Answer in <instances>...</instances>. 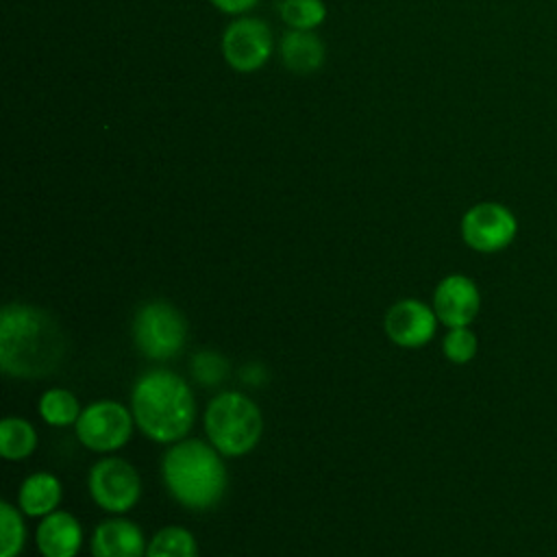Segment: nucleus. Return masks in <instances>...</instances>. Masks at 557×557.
<instances>
[{
  "label": "nucleus",
  "mask_w": 557,
  "mask_h": 557,
  "mask_svg": "<svg viewBox=\"0 0 557 557\" xmlns=\"http://www.w3.org/2000/svg\"><path fill=\"white\" fill-rule=\"evenodd\" d=\"M278 15L292 30H313L324 22L326 4L322 0H283Z\"/></svg>",
  "instance_id": "nucleus-19"
},
{
  "label": "nucleus",
  "mask_w": 557,
  "mask_h": 557,
  "mask_svg": "<svg viewBox=\"0 0 557 557\" xmlns=\"http://www.w3.org/2000/svg\"><path fill=\"white\" fill-rule=\"evenodd\" d=\"M67 337L52 313L26 302L0 311V368L13 379H46L61 368Z\"/></svg>",
  "instance_id": "nucleus-1"
},
{
  "label": "nucleus",
  "mask_w": 557,
  "mask_h": 557,
  "mask_svg": "<svg viewBox=\"0 0 557 557\" xmlns=\"http://www.w3.org/2000/svg\"><path fill=\"white\" fill-rule=\"evenodd\" d=\"M81 411L83 409H81L76 396L63 387H52V389L44 392L39 398V416L44 422H48L52 426L76 424Z\"/></svg>",
  "instance_id": "nucleus-17"
},
{
  "label": "nucleus",
  "mask_w": 557,
  "mask_h": 557,
  "mask_svg": "<svg viewBox=\"0 0 557 557\" xmlns=\"http://www.w3.org/2000/svg\"><path fill=\"white\" fill-rule=\"evenodd\" d=\"M222 57L224 61L242 74L261 70L274 48V37L270 26L259 17H235L222 33Z\"/></svg>",
  "instance_id": "nucleus-9"
},
{
  "label": "nucleus",
  "mask_w": 557,
  "mask_h": 557,
  "mask_svg": "<svg viewBox=\"0 0 557 557\" xmlns=\"http://www.w3.org/2000/svg\"><path fill=\"white\" fill-rule=\"evenodd\" d=\"M205 433L224 457H242L259 444L263 418L257 403L246 394L222 392L205 409Z\"/></svg>",
  "instance_id": "nucleus-4"
},
{
  "label": "nucleus",
  "mask_w": 557,
  "mask_h": 557,
  "mask_svg": "<svg viewBox=\"0 0 557 557\" xmlns=\"http://www.w3.org/2000/svg\"><path fill=\"white\" fill-rule=\"evenodd\" d=\"M218 11L228 15H244L252 7H257L259 0H209Z\"/></svg>",
  "instance_id": "nucleus-23"
},
{
  "label": "nucleus",
  "mask_w": 557,
  "mask_h": 557,
  "mask_svg": "<svg viewBox=\"0 0 557 557\" xmlns=\"http://www.w3.org/2000/svg\"><path fill=\"white\" fill-rule=\"evenodd\" d=\"M476 350H479V339L470 326L448 329V333L442 339L444 357L457 366L470 363L476 357Z\"/></svg>",
  "instance_id": "nucleus-21"
},
{
  "label": "nucleus",
  "mask_w": 557,
  "mask_h": 557,
  "mask_svg": "<svg viewBox=\"0 0 557 557\" xmlns=\"http://www.w3.org/2000/svg\"><path fill=\"white\" fill-rule=\"evenodd\" d=\"M461 239L474 252L492 255L505 250L518 235V218L509 207L494 200L472 205L461 215Z\"/></svg>",
  "instance_id": "nucleus-7"
},
{
  "label": "nucleus",
  "mask_w": 557,
  "mask_h": 557,
  "mask_svg": "<svg viewBox=\"0 0 557 557\" xmlns=\"http://www.w3.org/2000/svg\"><path fill=\"white\" fill-rule=\"evenodd\" d=\"M133 426V411H128L124 405L115 400H96L81 411L74 431L85 448L96 453H113L131 440Z\"/></svg>",
  "instance_id": "nucleus-6"
},
{
  "label": "nucleus",
  "mask_w": 557,
  "mask_h": 557,
  "mask_svg": "<svg viewBox=\"0 0 557 557\" xmlns=\"http://www.w3.org/2000/svg\"><path fill=\"white\" fill-rule=\"evenodd\" d=\"M35 540L41 557H76L83 546V529L70 511H52L41 518Z\"/></svg>",
  "instance_id": "nucleus-13"
},
{
  "label": "nucleus",
  "mask_w": 557,
  "mask_h": 557,
  "mask_svg": "<svg viewBox=\"0 0 557 557\" xmlns=\"http://www.w3.org/2000/svg\"><path fill=\"white\" fill-rule=\"evenodd\" d=\"M61 483L50 472H35L28 474L17 492V505L20 511L30 518H44L52 511H57V505L61 500Z\"/></svg>",
  "instance_id": "nucleus-15"
},
{
  "label": "nucleus",
  "mask_w": 557,
  "mask_h": 557,
  "mask_svg": "<svg viewBox=\"0 0 557 557\" xmlns=\"http://www.w3.org/2000/svg\"><path fill=\"white\" fill-rule=\"evenodd\" d=\"M437 315L433 307L424 305L416 298H405L394 302L383 320L387 337L403 348H420L426 346L437 326Z\"/></svg>",
  "instance_id": "nucleus-10"
},
{
  "label": "nucleus",
  "mask_w": 557,
  "mask_h": 557,
  "mask_svg": "<svg viewBox=\"0 0 557 557\" xmlns=\"http://www.w3.org/2000/svg\"><path fill=\"white\" fill-rule=\"evenodd\" d=\"M222 453L202 440L174 442L161 461V476L170 496L187 509H211L226 492Z\"/></svg>",
  "instance_id": "nucleus-3"
},
{
  "label": "nucleus",
  "mask_w": 557,
  "mask_h": 557,
  "mask_svg": "<svg viewBox=\"0 0 557 557\" xmlns=\"http://www.w3.org/2000/svg\"><path fill=\"white\" fill-rule=\"evenodd\" d=\"M146 557H198L196 540L185 527H163L150 540Z\"/></svg>",
  "instance_id": "nucleus-18"
},
{
  "label": "nucleus",
  "mask_w": 557,
  "mask_h": 557,
  "mask_svg": "<svg viewBox=\"0 0 557 557\" xmlns=\"http://www.w3.org/2000/svg\"><path fill=\"white\" fill-rule=\"evenodd\" d=\"M131 411L146 437L159 444H174L189 433L196 418V400L183 376L157 368L135 381Z\"/></svg>",
  "instance_id": "nucleus-2"
},
{
  "label": "nucleus",
  "mask_w": 557,
  "mask_h": 557,
  "mask_svg": "<svg viewBox=\"0 0 557 557\" xmlns=\"http://www.w3.org/2000/svg\"><path fill=\"white\" fill-rule=\"evenodd\" d=\"M187 339L185 315L168 300L144 302L133 318V342L141 355L165 361L178 355Z\"/></svg>",
  "instance_id": "nucleus-5"
},
{
  "label": "nucleus",
  "mask_w": 557,
  "mask_h": 557,
  "mask_svg": "<svg viewBox=\"0 0 557 557\" xmlns=\"http://www.w3.org/2000/svg\"><path fill=\"white\" fill-rule=\"evenodd\" d=\"M191 374L202 385H218L228 374V361L215 350H200L191 359Z\"/></svg>",
  "instance_id": "nucleus-22"
},
{
  "label": "nucleus",
  "mask_w": 557,
  "mask_h": 557,
  "mask_svg": "<svg viewBox=\"0 0 557 557\" xmlns=\"http://www.w3.org/2000/svg\"><path fill=\"white\" fill-rule=\"evenodd\" d=\"M89 494L94 503L109 513H124L141 496L139 472L120 457H104L89 470Z\"/></svg>",
  "instance_id": "nucleus-8"
},
{
  "label": "nucleus",
  "mask_w": 557,
  "mask_h": 557,
  "mask_svg": "<svg viewBox=\"0 0 557 557\" xmlns=\"http://www.w3.org/2000/svg\"><path fill=\"white\" fill-rule=\"evenodd\" d=\"M481 309V292L470 276L448 274L433 292V311L448 326H470Z\"/></svg>",
  "instance_id": "nucleus-11"
},
{
  "label": "nucleus",
  "mask_w": 557,
  "mask_h": 557,
  "mask_svg": "<svg viewBox=\"0 0 557 557\" xmlns=\"http://www.w3.org/2000/svg\"><path fill=\"white\" fill-rule=\"evenodd\" d=\"M281 59L294 74H313L324 63V44L313 30H287L281 37Z\"/></svg>",
  "instance_id": "nucleus-14"
},
{
  "label": "nucleus",
  "mask_w": 557,
  "mask_h": 557,
  "mask_svg": "<svg viewBox=\"0 0 557 557\" xmlns=\"http://www.w3.org/2000/svg\"><path fill=\"white\" fill-rule=\"evenodd\" d=\"M26 542L24 520L9 500L0 503V557H17Z\"/></svg>",
  "instance_id": "nucleus-20"
},
{
  "label": "nucleus",
  "mask_w": 557,
  "mask_h": 557,
  "mask_svg": "<svg viewBox=\"0 0 557 557\" xmlns=\"http://www.w3.org/2000/svg\"><path fill=\"white\" fill-rule=\"evenodd\" d=\"M146 548L141 529L126 518H109L91 535L94 557H146Z\"/></svg>",
  "instance_id": "nucleus-12"
},
{
  "label": "nucleus",
  "mask_w": 557,
  "mask_h": 557,
  "mask_svg": "<svg viewBox=\"0 0 557 557\" xmlns=\"http://www.w3.org/2000/svg\"><path fill=\"white\" fill-rule=\"evenodd\" d=\"M37 448V431L24 418H4L0 422V455L9 461L26 459Z\"/></svg>",
  "instance_id": "nucleus-16"
}]
</instances>
